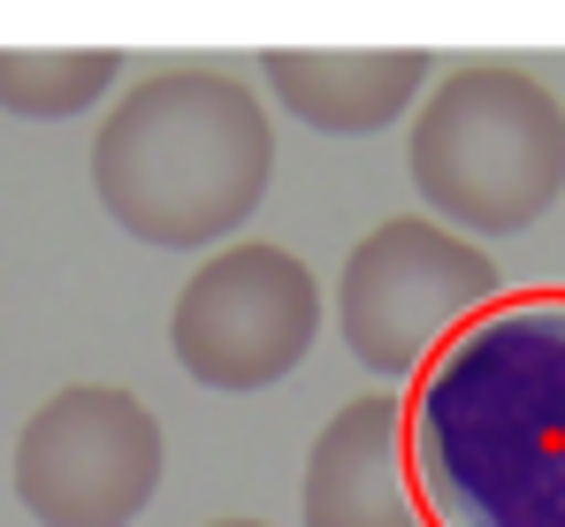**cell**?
Listing matches in <instances>:
<instances>
[{
	"mask_svg": "<svg viewBox=\"0 0 565 527\" xmlns=\"http://www.w3.org/2000/svg\"><path fill=\"white\" fill-rule=\"evenodd\" d=\"M428 54L420 46H352V54H306V46H268L260 77L276 92L290 123L321 130V138H375L390 123H405L428 99Z\"/></svg>",
	"mask_w": 565,
	"mask_h": 527,
	"instance_id": "obj_8",
	"label": "cell"
},
{
	"mask_svg": "<svg viewBox=\"0 0 565 527\" xmlns=\"http://www.w3.org/2000/svg\"><path fill=\"white\" fill-rule=\"evenodd\" d=\"M276 183V123L230 70H153L93 130V191L153 253L230 245Z\"/></svg>",
	"mask_w": 565,
	"mask_h": 527,
	"instance_id": "obj_2",
	"label": "cell"
},
{
	"mask_svg": "<svg viewBox=\"0 0 565 527\" xmlns=\"http://www.w3.org/2000/svg\"><path fill=\"white\" fill-rule=\"evenodd\" d=\"M428 527H565V291L473 314L405 390Z\"/></svg>",
	"mask_w": 565,
	"mask_h": 527,
	"instance_id": "obj_1",
	"label": "cell"
},
{
	"mask_svg": "<svg viewBox=\"0 0 565 527\" xmlns=\"http://www.w3.org/2000/svg\"><path fill=\"white\" fill-rule=\"evenodd\" d=\"M122 77L115 46H0V107L31 123H62L99 107Z\"/></svg>",
	"mask_w": 565,
	"mask_h": 527,
	"instance_id": "obj_9",
	"label": "cell"
},
{
	"mask_svg": "<svg viewBox=\"0 0 565 527\" xmlns=\"http://www.w3.org/2000/svg\"><path fill=\"white\" fill-rule=\"evenodd\" d=\"M321 283L290 245H222L184 275L169 306V351L206 390H276L321 337Z\"/></svg>",
	"mask_w": 565,
	"mask_h": 527,
	"instance_id": "obj_6",
	"label": "cell"
},
{
	"mask_svg": "<svg viewBox=\"0 0 565 527\" xmlns=\"http://www.w3.org/2000/svg\"><path fill=\"white\" fill-rule=\"evenodd\" d=\"M405 176L459 238H520L565 199V99L520 62H459L413 115Z\"/></svg>",
	"mask_w": 565,
	"mask_h": 527,
	"instance_id": "obj_3",
	"label": "cell"
},
{
	"mask_svg": "<svg viewBox=\"0 0 565 527\" xmlns=\"http://www.w3.org/2000/svg\"><path fill=\"white\" fill-rule=\"evenodd\" d=\"M504 298L497 261L444 230L436 214H390L375 222L337 275V337L375 382H413L436 351Z\"/></svg>",
	"mask_w": 565,
	"mask_h": 527,
	"instance_id": "obj_4",
	"label": "cell"
},
{
	"mask_svg": "<svg viewBox=\"0 0 565 527\" xmlns=\"http://www.w3.org/2000/svg\"><path fill=\"white\" fill-rule=\"evenodd\" d=\"M169 443L138 390L70 382L15 429V505L39 527H130L161 497Z\"/></svg>",
	"mask_w": 565,
	"mask_h": 527,
	"instance_id": "obj_5",
	"label": "cell"
},
{
	"mask_svg": "<svg viewBox=\"0 0 565 527\" xmlns=\"http://www.w3.org/2000/svg\"><path fill=\"white\" fill-rule=\"evenodd\" d=\"M206 527H276V520H206Z\"/></svg>",
	"mask_w": 565,
	"mask_h": 527,
	"instance_id": "obj_10",
	"label": "cell"
},
{
	"mask_svg": "<svg viewBox=\"0 0 565 527\" xmlns=\"http://www.w3.org/2000/svg\"><path fill=\"white\" fill-rule=\"evenodd\" d=\"M306 527H428L413 443H405V398L367 390L329 413V429L306 451Z\"/></svg>",
	"mask_w": 565,
	"mask_h": 527,
	"instance_id": "obj_7",
	"label": "cell"
}]
</instances>
